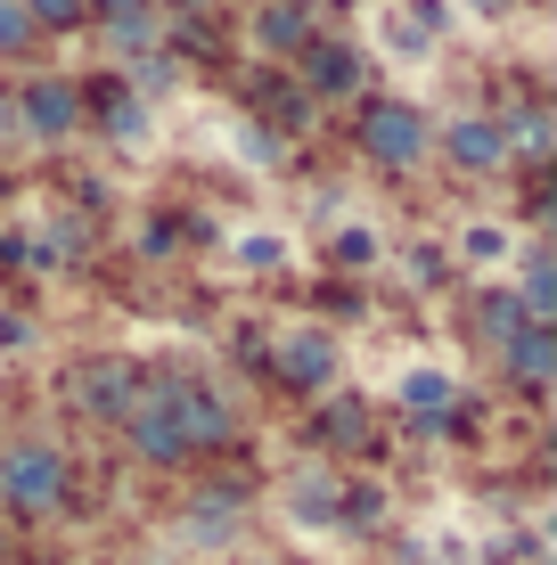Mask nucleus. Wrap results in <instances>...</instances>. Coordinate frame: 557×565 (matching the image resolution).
<instances>
[{"label":"nucleus","instance_id":"nucleus-1","mask_svg":"<svg viewBox=\"0 0 557 565\" xmlns=\"http://www.w3.org/2000/svg\"><path fill=\"white\" fill-rule=\"evenodd\" d=\"M66 483H74V467H66V451H57L50 435L0 443V509H9V516H50V509H66Z\"/></svg>","mask_w":557,"mask_h":565},{"label":"nucleus","instance_id":"nucleus-2","mask_svg":"<svg viewBox=\"0 0 557 565\" xmlns=\"http://www.w3.org/2000/svg\"><path fill=\"white\" fill-rule=\"evenodd\" d=\"M435 148V124L418 99H361V156H369L377 172H410L427 164Z\"/></svg>","mask_w":557,"mask_h":565},{"label":"nucleus","instance_id":"nucleus-3","mask_svg":"<svg viewBox=\"0 0 557 565\" xmlns=\"http://www.w3.org/2000/svg\"><path fill=\"white\" fill-rule=\"evenodd\" d=\"M66 394H74V411H83V418H115V426H124L131 411H140L148 377H140V369H131L124 353H99V361H74Z\"/></svg>","mask_w":557,"mask_h":565},{"label":"nucleus","instance_id":"nucleus-4","mask_svg":"<svg viewBox=\"0 0 557 565\" xmlns=\"http://www.w3.org/2000/svg\"><path fill=\"white\" fill-rule=\"evenodd\" d=\"M9 107H17V140L57 148V140H74V131H83V90H74L66 74H33Z\"/></svg>","mask_w":557,"mask_h":565},{"label":"nucleus","instance_id":"nucleus-5","mask_svg":"<svg viewBox=\"0 0 557 565\" xmlns=\"http://www.w3.org/2000/svg\"><path fill=\"white\" fill-rule=\"evenodd\" d=\"M124 435H131V459H148V467H181V459H197V451H189V435H181V411H172L164 385H148V394H140V411L124 418Z\"/></svg>","mask_w":557,"mask_h":565},{"label":"nucleus","instance_id":"nucleus-6","mask_svg":"<svg viewBox=\"0 0 557 565\" xmlns=\"http://www.w3.org/2000/svg\"><path fill=\"white\" fill-rule=\"evenodd\" d=\"M164 394H172V411H181L189 451H222V443L238 435V411H229V402H222L205 377H164Z\"/></svg>","mask_w":557,"mask_h":565},{"label":"nucleus","instance_id":"nucleus-7","mask_svg":"<svg viewBox=\"0 0 557 565\" xmlns=\"http://www.w3.org/2000/svg\"><path fill=\"white\" fill-rule=\"evenodd\" d=\"M271 369H279V385H296V394H320V385L336 377V337L329 328H287L271 344Z\"/></svg>","mask_w":557,"mask_h":565},{"label":"nucleus","instance_id":"nucleus-8","mask_svg":"<svg viewBox=\"0 0 557 565\" xmlns=\"http://www.w3.org/2000/svg\"><path fill=\"white\" fill-rule=\"evenodd\" d=\"M361 83H369L361 42H312L303 50V99H361Z\"/></svg>","mask_w":557,"mask_h":565},{"label":"nucleus","instance_id":"nucleus-9","mask_svg":"<svg viewBox=\"0 0 557 565\" xmlns=\"http://www.w3.org/2000/svg\"><path fill=\"white\" fill-rule=\"evenodd\" d=\"M443 156H451V172H468V181L501 172V164H508L501 115H451V124H443Z\"/></svg>","mask_w":557,"mask_h":565},{"label":"nucleus","instance_id":"nucleus-10","mask_svg":"<svg viewBox=\"0 0 557 565\" xmlns=\"http://www.w3.org/2000/svg\"><path fill=\"white\" fill-rule=\"evenodd\" d=\"M501 369H508L516 385H525V394H542V385L557 377V328L525 320V328H516V337L501 344Z\"/></svg>","mask_w":557,"mask_h":565},{"label":"nucleus","instance_id":"nucleus-11","mask_svg":"<svg viewBox=\"0 0 557 565\" xmlns=\"http://www.w3.org/2000/svg\"><path fill=\"white\" fill-rule=\"evenodd\" d=\"M83 17H99V33L124 57H148V42H157V0H83Z\"/></svg>","mask_w":557,"mask_h":565},{"label":"nucleus","instance_id":"nucleus-12","mask_svg":"<svg viewBox=\"0 0 557 565\" xmlns=\"http://www.w3.org/2000/svg\"><path fill=\"white\" fill-rule=\"evenodd\" d=\"M83 115L107 131V140H124V148H131V140H148V99H140V90H90Z\"/></svg>","mask_w":557,"mask_h":565},{"label":"nucleus","instance_id":"nucleus-13","mask_svg":"<svg viewBox=\"0 0 557 565\" xmlns=\"http://www.w3.org/2000/svg\"><path fill=\"white\" fill-rule=\"evenodd\" d=\"M255 42L279 50V57H303L320 33H312V17H303V9H279V0H263V9H255Z\"/></svg>","mask_w":557,"mask_h":565},{"label":"nucleus","instance_id":"nucleus-14","mask_svg":"<svg viewBox=\"0 0 557 565\" xmlns=\"http://www.w3.org/2000/svg\"><path fill=\"white\" fill-rule=\"evenodd\" d=\"M451 402H459V385L443 377V369H410V377H401V411H410L418 426H443Z\"/></svg>","mask_w":557,"mask_h":565},{"label":"nucleus","instance_id":"nucleus-15","mask_svg":"<svg viewBox=\"0 0 557 565\" xmlns=\"http://www.w3.org/2000/svg\"><path fill=\"white\" fill-rule=\"evenodd\" d=\"M501 140H508V156H533V164H542V156H549V140H557V131H549V107H508L501 115Z\"/></svg>","mask_w":557,"mask_h":565},{"label":"nucleus","instance_id":"nucleus-16","mask_svg":"<svg viewBox=\"0 0 557 565\" xmlns=\"http://www.w3.org/2000/svg\"><path fill=\"white\" fill-rule=\"evenodd\" d=\"M516 303H525V320H557V263L549 255H525V287H516Z\"/></svg>","mask_w":557,"mask_h":565},{"label":"nucleus","instance_id":"nucleus-17","mask_svg":"<svg viewBox=\"0 0 557 565\" xmlns=\"http://www.w3.org/2000/svg\"><path fill=\"white\" fill-rule=\"evenodd\" d=\"M287 509H296L303 524H336V476L303 467V476H296V492H287Z\"/></svg>","mask_w":557,"mask_h":565},{"label":"nucleus","instance_id":"nucleus-18","mask_svg":"<svg viewBox=\"0 0 557 565\" xmlns=\"http://www.w3.org/2000/svg\"><path fill=\"white\" fill-rule=\"evenodd\" d=\"M475 328H484L492 344H508L516 328H525V303H516V287H484V296H475Z\"/></svg>","mask_w":557,"mask_h":565},{"label":"nucleus","instance_id":"nucleus-19","mask_svg":"<svg viewBox=\"0 0 557 565\" xmlns=\"http://www.w3.org/2000/svg\"><path fill=\"white\" fill-rule=\"evenodd\" d=\"M394 33H401V42L394 50H435V33H443V9H435V0H401V9H394Z\"/></svg>","mask_w":557,"mask_h":565},{"label":"nucleus","instance_id":"nucleus-20","mask_svg":"<svg viewBox=\"0 0 557 565\" xmlns=\"http://www.w3.org/2000/svg\"><path fill=\"white\" fill-rule=\"evenodd\" d=\"M189 533H197L205 550H214V541H229V533H238V500H229V492H205L197 509H189Z\"/></svg>","mask_w":557,"mask_h":565},{"label":"nucleus","instance_id":"nucleus-21","mask_svg":"<svg viewBox=\"0 0 557 565\" xmlns=\"http://www.w3.org/2000/svg\"><path fill=\"white\" fill-rule=\"evenodd\" d=\"M263 115H271L279 131H303L312 124V99H303V83H279V90H263Z\"/></svg>","mask_w":557,"mask_h":565},{"label":"nucleus","instance_id":"nucleus-22","mask_svg":"<svg viewBox=\"0 0 557 565\" xmlns=\"http://www.w3.org/2000/svg\"><path fill=\"white\" fill-rule=\"evenodd\" d=\"M459 255H468V263H501V255H508V230H492V222L459 230Z\"/></svg>","mask_w":557,"mask_h":565},{"label":"nucleus","instance_id":"nucleus-23","mask_svg":"<svg viewBox=\"0 0 557 565\" xmlns=\"http://www.w3.org/2000/svg\"><path fill=\"white\" fill-rule=\"evenodd\" d=\"M33 50V17L17 0H0V57H25Z\"/></svg>","mask_w":557,"mask_h":565},{"label":"nucleus","instance_id":"nucleus-24","mask_svg":"<svg viewBox=\"0 0 557 565\" xmlns=\"http://www.w3.org/2000/svg\"><path fill=\"white\" fill-rule=\"evenodd\" d=\"M17 9L33 17V33L42 25H83V0H17Z\"/></svg>","mask_w":557,"mask_h":565},{"label":"nucleus","instance_id":"nucleus-25","mask_svg":"<svg viewBox=\"0 0 557 565\" xmlns=\"http://www.w3.org/2000/svg\"><path fill=\"white\" fill-rule=\"evenodd\" d=\"M361 426H369V418H361V402H336V411L320 418V435H329V443H361Z\"/></svg>","mask_w":557,"mask_h":565},{"label":"nucleus","instance_id":"nucleus-26","mask_svg":"<svg viewBox=\"0 0 557 565\" xmlns=\"http://www.w3.org/2000/svg\"><path fill=\"white\" fill-rule=\"evenodd\" d=\"M336 263H377V230H336Z\"/></svg>","mask_w":557,"mask_h":565},{"label":"nucleus","instance_id":"nucleus-27","mask_svg":"<svg viewBox=\"0 0 557 565\" xmlns=\"http://www.w3.org/2000/svg\"><path fill=\"white\" fill-rule=\"evenodd\" d=\"M238 263H246V270H271V263H279V246H271V238H246V246H238Z\"/></svg>","mask_w":557,"mask_h":565},{"label":"nucleus","instance_id":"nucleus-28","mask_svg":"<svg viewBox=\"0 0 557 565\" xmlns=\"http://www.w3.org/2000/svg\"><path fill=\"white\" fill-rule=\"evenodd\" d=\"M0 344H25V320H9V311H0Z\"/></svg>","mask_w":557,"mask_h":565},{"label":"nucleus","instance_id":"nucleus-29","mask_svg":"<svg viewBox=\"0 0 557 565\" xmlns=\"http://www.w3.org/2000/svg\"><path fill=\"white\" fill-rule=\"evenodd\" d=\"M0 140H17V107L9 99H0Z\"/></svg>","mask_w":557,"mask_h":565},{"label":"nucleus","instance_id":"nucleus-30","mask_svg":"<svg viewBox=\"0 0 557 565\" xmlns=\"http://www.w3.org/2000/svg\"><path fill=\"white\" fill-rule=\"evenodd\" d=\"M279 9H303V17H312V0H279Z\"/></svg>","mask_w":557,"mask_h":565},{"label":"nucleus","instance_id":"nucleus-31","mask_svg":"<svg viewBox=\"0 0 557 565\" xmlns=\"http://www.w3.org/2000/svg\"><path fill=\"white\" fill-rule=\"evenodd\" d=\"M0 565H9V541H0Z\"/></svg>","mask_w":557,"mask_h":565},{"label":"nucleus","instance_id":"nucleus-32","mask_svg":"<svg viewBox=\"0 0 557 565\" xmlns=\"http://www.w3.org/2000/svg\"><path fill=\"white\" fill-rule=\"evenodd\" d=\"M140 565H164V557H140Z\"/></svg>","mask_w":557,"mask_h":565},{"label":"nucleus","instance_id":"nucleus-33","mask_svg":"<svg viewBox=\"0 0 557 565\" xmlns=\"http://www.w3.org/2000/svg\"><path fill=\"white\" fill-rule=\"evenodd\" d=\"M484 9H501V0H484Z\"/></svg>","mask_w":557,"mask_h":565},{"label":"nucleus","instance_id":"nucleus-34","mask_svg":"<svg viewBox=\"0 0 557 565\" xmlns=\"http://www.w3.org/2000/svg\"><path fill=\"white\" fill-rule=\"evenodd\" d=\"M410 565H418V557H410Z\"/></svg>","mask_w":557,"mask_h":565}]
</instances>
